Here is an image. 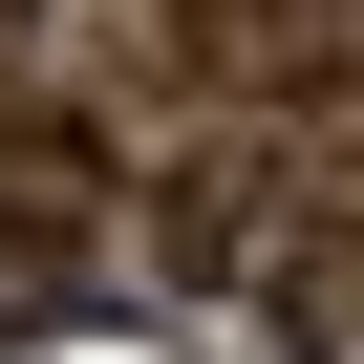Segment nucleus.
Returning a JSON list of instances; mask_svg holds the SVG:
<instances>
[{"instance_id":"obj_3","label":"nucleus","mask_w":364,"mask_h":364,"mask_svg":"<svg viewBox=\"0 0 364 364\" xmlns=\"http://www.w3.org/2000/svg\"><path fill=\"white\" fill-rule=\"evenodd\" d=\"M22 22H43V0H0V65H22Z\"/></svg>"},{"instance_id":"obj_2","label":"nucleus","mask_w":364,"mask_h":364,"mask_svg":"<svg viewBox=\"0 0 364 364\" xmlns=\"http://www.w3.org/2000/svg\"><path fill=\"white\" fill-rule=\"evenodd\" d=\"M86 300V215L65 193H0V321H65Z\"/></svg>"},{"instance_id":"obj_1","label":"nucleus","mask_w":364,"mask_h":364,"mask_svg":"<svg viewBox=\"0 0 364 364\" xmlns=\"http://www.w3.org/2000/svg\"><path fill=\"white\" fill-rule=\"evenodd\" d=\"M150 257L236 279V257H257V150H171V193H150Z\"/></svg>"}]
</instances>
